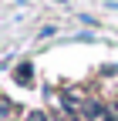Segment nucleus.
<instances>
[{
    "instance_id": "obj_1",
    "label": "nucleus",
    "mask_w": 118,
    "mask_h": 121,
    "mask_svg": "<svg viewBox=\"0 0 118 121\" xmlns=\"http://www.w3.org/2000/svg\"><path fill=\"white\" fill-rule=\"evenodd\" d=\"M108 111H111V104H108L105 98H88V101L81 104V118H84V121H105Z\"/></svg>"
},
{
    "instance_id": "obj_2",
    "label": "nucleus",
    "mask_w": 118,
    "mask_h": 121,
    "mask_svg": "<svg viewBox=\"0 0 118 121\" xmlns=\"http://www.w3.org/2000/svg\"><path fill=\"white\" fill-rule=\"evenodd\" d=\"M14 81H20L24 87H31V84H34V67H31V60H24L20 67H14Z\"/></svg>"
},
{
    "instance_id": "obj_3",
    "label": "nucleus",
    "mask_w": 118,
    "mask_h": 121,
    "mask_svg": "<svg viewBox=\"0 0 118 121\" xmlns=\"http://www.w3.org/2000/svg\"><path fill=\"white\" fill-rule=\"evenodd\" d=\"M24 108H20V104H14L10 98H0V121H14V118H17Z\"/></svg>"
},
{
    "instance_id": "obj_4",
    "label": "nucleus",
    "mask_w": 118,
    "mask_h": 121,
    "mask_svg": "<svg viewBox=\"0 0 118 121\" xmlns=\"http://www.w3.org/2000/svg\"><path fill=\"white\" fill-rule=\"evenodd\" d=\"M27 121H51V118H47V111H31Z\"/></svg>"
}]
</instances>
